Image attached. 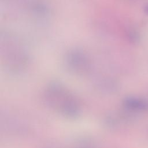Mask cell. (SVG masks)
<instances>
[{
  "label": "cell",
  "instance_id": "1",
  "mask_svg": "<svg viewBox=\"0 0 148 148\" xmlns=\"http://www.w3.org/2000/svg\"><path fill=\"white\" fill-rule=\"evenodd\" d=\"M124 105L127 109L133 111H148V101L139 97H129L126 98L124 100Z\"/></svg>",
  "mask_w": 148,
  "mask_h": 148
}]
</instances>
